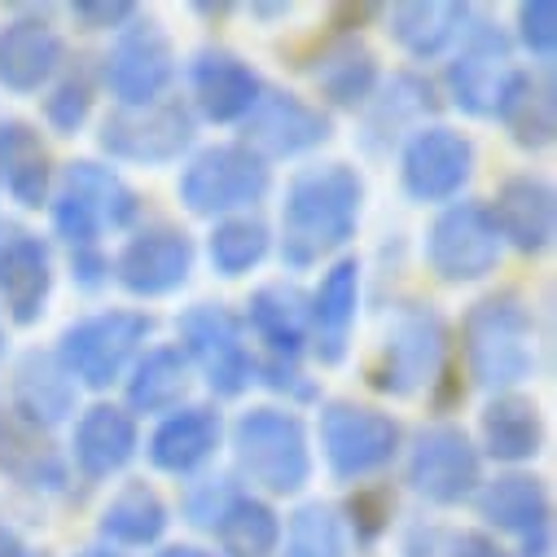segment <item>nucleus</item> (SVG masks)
I'll list each match as a JSON object with an SVG mask.
<instances>
[{
	"mask_svg": "<svg viewBox=\"0 0 557 557\" xmlns=\"http://www.w3.org/2000/svg\"><path fill=\"white\" fill-rule=\"evenodd\" d=\"M364 211V176L351 163H312L299 168L282 198V263L295 272L317 268L338 255Z\"/></svg>",
	"mask_w": 557,
	"mask_h": 557,
	"instance_id": "obj_1",
	"label": "nucleus"
},
{
	"mask_svg": "<svg viewBox=\"0 0 557 557\" xmlns=\"http://www.w3.org/2000/svg\"><path fill=\"white\" fill-rule=\"evenodd\" d=\"M466 373L474 386L505 395L535 373V317L518 290L483 295L461 321Z\"/></svg>",
	"mask_w": 557,
	"mask_h": 557,
	"instance_id": "obj_2",
	"label": "nucleus"
},
{
	"mask_svg": "<svg viewBox=\"0 0 557 557\" xmlns=\"http://www.w3.org/2000/svg\"><path fill=\"white\" fill-rule=\"evenodd\" d=\"M233 461L237 474L268 492V496H295L312 483V440L304 417L290 408H246L233 422Z\"/></svg>",
	"mask_w": 557,
	"mask_h": 557,
	"instance_id": "obj_3",
	"label": "nucleus"
},
{
	"mask_svg": "<svg viewBox=\"0 0 557 557\" xmlns=\"http://www.w3.org/2000/svg\"><path fill=\"white\" fill-rule=\"evenodd\" d=\"M49 215L62 242H71V250L79 246H97L101 233H119L141 215V194H136L114 168L92 163V159H75L62 168L58 189L49 198Z\"/></svg>",
	"mask_w": 557,
	"mask_h": 557,
	"instance_id": "obj_4",
	"label": "nucleus"
},
{
	"mask_svg": "<svg viewBox=\"0 0 557 557\" xmlns=\"http://www.w3.org/2000/svg\"><path fill=\"white\" fill-rule=\"evenodd\" d=\"M154 334V317L141 308H106L92 317H79L58 338V360L71 373L75 386L110 391L127 377L136 356L146 351V338Z\"/></svg>",
	"mask_w": 557,
	"mask_h": 557,
	"instance_id": "obj_5",
	"label": "nucleus"
},
{
	"mask_svg": "<svg viewBox=\"0 0 557 557\" xmlns=\"http://www.w3.org/2000/svg\"><path fill=\"white\" fill-rule=\"evenodd\" d=\"M321 457L338 483H364L404 453L399 417L356 399H330L321 408Z\"/></svg>",
	"mask_w": 557,
	"mask_h": 557,
	"instance_id": "obj_6",
	"label": "nucleus"
},
{
	"mask_svg": "<svg viewBox=\"0 0 557 557\" xmlns=\"http://www.w3.org/2000/svg\"><path fill=\"white\" fill-rule=\"evenodd\" d=\"M448 351V325L431 304H404L391 312L382 347L369 364V382L382 395L408 399L422 386H435L444 373Z\"/></svg>",
	"mask_w": 557,
	"mask_h": 557,
	"instance_id": "obj_7",
	"label": "nucleus"
},
{
	"mask_svg": "<svg viewBox=\"0 0 557 557\" xmlns=\"http://www.w3.org/2000/svg\"><path fill=\"white\" fill-rule=\"evenodd\" d=\"M272 189V172L263 159H255L246 146H207L198 150L181 181H176V198L185 202L189 215L202 220H224V215H246L255 211V202H263Z\"/></svg>",
	"mask_w": 557,
	"mask_h": 557,
	"instance_id": "obj_8",
	"label": "nucleus"
},
{
	"mask_svg": "<svg viewBox=\"0 0 557 557\" xmlns=\"http://www.w3.org/2000/svg\"><path fill=\"white\" fill-rule=\"evenodd\" d=\"M176 330H181V343H176L181 356L189 360V369L202 373L211 395L237 399L255 382V360L259 356L246 343L242 317H233L224 304H194V308H185Z\"/></svg>",
	"mask_w": 557,
	"mask_h": 557,
	"instance_id": "obj_9",
	"label": "nucleus"
},
{
	"mask_svg": "<svg viewBox=\"0 0 557 557\" xmlns=\"http://www.w3.org/2000/svg\"><path fill=\"white\" fill-rule=\"evenodd\" d=\"M198 119L181 97H163L150 106H119L101 119L97 141L114 163H136V168H163L176 163L194 146Z\"/></svg>",
	"mask_w": 557,
	"mask_h": 557,
	"instance_id": "obj_10",
	"label": "nucleus"
},
{
	"mask_svg": "<svg viewBox=\"0 0 557 557\" xmlns=\"http://www.w3.org/2000/svg\"><path fill=\"white\" fill-rule=\"evenodd\" d=\"M404 483L431 505H461L483 483V457L457 422H426L408 444Z\"/></svg>",
	"mask_w": 557,
	"mask_h": 557,
	"instance_id": "obj_11",
	"label": "nucleus"
},
{
	"mask_svg": "<svg viewBox=\"0 0 557 557\" xmlns=\"http://www.w3.org/2000/svg\"><path fill=\"white\" fill-rule=\"evenodd\" d=\"M518 62H513V45L500 27L492 23H470L466 36L457 40V53L444 71L448 97L461 114L470 119H496L513 79H518Z\"/></svg>",
	"mask_w": 557,
	"mask_h": 557,
	"instance_id": "obj_12",
	"label": "nucleus"
},
{
	"mask_svg": "<svg viewBox=\"0 0 557 557\" xmlns=\"http://www.w3.org/2000/svg\"><path fill=\"white\" fill-rule=\"evenodd\" d=\"M426 268L448 286H474L496 272L500 263V237L487 215V202H448L422 242Z\"/></svg>",
	"mask_w": 557,
	"mask_h": 557,
	"instance_id": "obj_13",
	"label": "nucleus"
},
{
	"mask_svg": "<svg viewBox=\"0 0 557 557\" xmlns=\"http://www.w3.org/2000/svg\"><path fill=\"white\" fill-rule=\"evenodd\" d=\"M474 163H479V154L466 132H457L448 123H426L399 146V185L412 202L448 207L470 185Z\"/></svg>",
	"mask_w": 557,
	"mask_h": 557,
	"instance_id": "obj_14",
	"label": "nucleus"
},
{
	"mask_svg": "<svg viewBox=\"0 0 557 557\" xmlns=\"http://www.w3.org/2000/svg\"><path fill=\"white\" fill-rule=\"evenodd\" d=\"M176 79V49L172 36L159 23H132L114 36L110 53L101 58V84L106 92L127 110V106H150L163 101Z\"/></svg>",
	"mask_w": 557,
	"mask_h": 557,
	"instance_id": "obj_15",
	"label": "nucleus"
},
{
	"mask_svg": "<svg viewBox=\"0 0 557 557\" xmlns=\"http://www.w3.org/2000/svg\"><path fill=\"white\" fill-rule=\"evenodd\" d=\"M330 136H334L330 110H321L295 92H282V88H263L255 110L242 119L237 146H246L263 163H276V159H295V154L325 146Z\"/></svg>",
	"mask_w": 557,
	"mask_h": 557,
	"instance_id": "obj_16",
	"label": "nucleus"
},
{
	"mask_svg": "<svg viewBox=\"0 0 557 557\" xmlns=\"http://www.w3.org/2000/svg\"><path fill=\"white\" fill-rule=\"evenodd\" d=\"M194 255L198 250H194V237L185 228L150 224V228H136L123 242V250L110 263V276L132 299H163L189 282Z\"/></svg>",
	"mask_w": 557,
	"mask_h": 557,
	"instance_id": "obj_17",
	"label": "nucleus"
},
{
	"mask_svg": "<svg viewBox=\"0 0 557 557\" xmlns=\"http://www.w3.org/2000/svg\"><path fill=\"white\" fill-rule=\"evenodd\" d=\"M474 509L487 527L522 540V557H548V518H553V500L544 479L535 474H500L492 483H479L474 492Z\"/></svg>",
	"mask_w": 557,
	"mask_h": 557,
	"instance_id": "obj_18",
	"label": "nucleus"
},
{
	"mask_svg": "<svg viewBox=\"0 0 557 557\" xmlns=\"http://www.w3.org/2000/svg\"><path fill=\"white\" fill-rule=\"evenodd\" d=\"M66 66L62 32L40 14H18L0 27V88L14 97H32L58 79Z\"/></svg>",
	"mask_w": 557,
	"mask_h": 557,
	"instance_id": "obj_19",
	"label": "nucleus"
},
{
	"mask_svg": "<svg viewBox=\"0 0 557 557\" xmlns=\"http://www.w3.org/2000/svg\"><path fill=\"white\" fill-rule=\"evenodd\" d=\"M360 317V259L343 255L321 272V282L308 299V343L321 364H343Z\"/></svg>",
	"mask_w": 557,
	"mask_h": 557,
	"instance_id": "obj_20",
	"label": "nucleus"
},
{
	"mask_svg": "<svg viewBox=\"0 0 557 557\" xmlns=\"http://www.w3.org/2000/svg\"><path fill=\"white\" fill-rule=\"evenodd\" d=\"M263 88H268V84L259 79V71H255L246 58H237L233 49L207 45V49H198L194 62H189V92H194V106H198V114L211 119V123H242V119L255 110V101L263 97Z\"/></svg>",
	"mask_w": 557,
	"mask_h": 557,
	"instance_id": "obj_21",
	"label": "nucleus"
},
{
	"mask_svg": "<svg viewBox=\"0 0 557 557\" xmlns=\"http://www.w3.org/2000/svg\"><path fill=\"white\" fill-rule=\"evenodd\" d=\"M53 299V250L36 233H10L0 242V304L14 325H36Z\"/></svg>",
	"mask_w": 557,
	"mask_h": 557,
	"instance_id": "obj_22",
	"label": "nucleus"
},
{
	"mask_svg": "<svg viewBox=\"0 0 557 557\" xmlns=\"http://www.w3.org/2000/svg\"><path fill=\"white\" fill-rule=\"evenodd\" d=\"M141 435H136V417L119 404H88L75 417L71 431V461L88 483L114 479L132 466Z\"/></svg>",
	"mask_w": 557,
	"mask_h": 557,
	"instance_id": "obj_23",
	"label": "nucleus"
},
{
	"mask_svg": "<svg viewBox=\"0 0 557 557\" xmlns=\"http://www.w3.org/2000/svg\"><path fill=\"white\" fill-rule=\"evenodd\" d=\"M75 382L53 351H27L10 377V417L27 431L49 435L75 412Z\"/></svg>",
	"mask_w": 557,
	"mask_h": 557,
	"instance_id": "obj_24",
	"label": "nucleus"
},
{
	"mask_svg": "<svg viewBox=\"0 0 557 557\" xmlns=\"http://www.w3.org/2000/svg\"><path fill=\"white\" fill-rule=\"evenodd\" d=\"M553 185L540 172L505 176L496 198L487 202V215L496 224L500 246L509 242L522 255H544L553 246Z\"/></svg>",
	"mask_w": 557,
	"mask_h": 557,
	"instance_id": "obj_25",
	"label": "nucleus"
},
{
	"mask_svg": "<svg viewBox=\"0 0 557 557\" xmlns=\"http://www.w3.org/2000/svg\"><path fill=\"white\" fill-rule=\"evenodd\" d=\"M435 84L426 75L399 71L391 75V84H377V92L364 106V132L360 141L369 154H386L395 141H408L417 127H426L422 119L435 110Z\"/></svg>",
	"mask_w": 557,
	"mask_h": 557,
	"instance_id": "obj_26",
	"label": "nucleus"
},
{
	"mask_svg": "<svg viewBox=\"0 0 557 557\" xmlns=\"http://www.w3.org/2000/svg\"><path fill=\"white\" fill-rule=\"evenodd\" d=\"M224 440V422L211 404H185L176 412H168L163 422L154 426L146 453H150V466L163 470V474H176V479H189L198 474L215 448Z\"/></svg>",
	"mask_w": 557,
	"mask_h": 557,
	"instance_id": "obj_27",
	"label": "nucleus"
},
{
	"mask_svg": "<svg viewBox=\"0 0 557 557\" xmlns=\"http://www.w3.org/2000/svg\"><path fill=\"white\" fill-rule=\"evenodd\" d=\"M544 448V417L535 399L505 391L492 395L479 412V457H492L500 466H527Z\"/></svg>",
	"mask_w": 557,
	"mask_h": 557,
	"instance_id": "obj_28",
	"label": "nucleus"
},
{
	"mask_svg": "<svg viewBox=\"0 0 557 557\" xmlns=\"http://www.w3.org/2000/svg\"><path fill=\"white\" fill-rule=\"evenodd\" d=\"M317 92L334 106V110H364L369 97L382 84L377 71V53L360 40V36H334L330 45H321V53L308 66Z\"/></svg>",
	"mask_w": 557,
	"mask_h": 557,
	"instance_id": "obj_29",
	"label": "nucleus"
},
{
	"mask_svg": "<svg viewBox=\"0 0 557 557\" xmlns=\"http://www.w3.org/2000/svg\"><path fill=\"white\" fill-rule=\"evenodd\" d=\"M0 185L27 211L49 207L53 159H49L40 127L27 119H0Z\"/></svg>",
	"mask_w": 557,
	"mask_h": 557,
	"instance_id": "obj_30",
	"label": "nucleus"
},
{
	"mask_svg": "<svg viewBox=\"0 0 557 557\" xmlns=\"http://www.w3.org/2000/svg\"><path fill=\"white\" fill-rule=\"evenodd\" d=\"M242 325L268 347V356L299 360L304 347H308V295H299L286 282L259 286L246 299V321Z\"/></svg>",
	"mask_w": 557,
	"mask_h": 557,
	"instance_id": "obj_31",
	"label": "nucleus"
},
{
	"mask_svg": "<svg viewBox=\"0 0 557 557\" xmlns=\"http://www.w3.org/2000/svg\"><path fill=\"white\" fill-rule=\"evenodd\" d=\"M194 386V369L181 356L176 343L150 347L136 356V364L127 369V412L136 417H168L176 408H185V395Z\"/></svg>",
	"mask_w": 557,
	"mask_h": 557,
	"instance_id": "obj_32",
	"label": "nucleus"
},
{
	"mask_svg": "<svg viewBox=\"0 0 557 557\" xmlns=\"http://www.w3.org/2000/svg\"><path fill=\"white\" fill-rule=\"evenodd\" d=\"M386 18H391L395 45L408 58L431 62V58L457 49V40L466 36V27L474 23V10L470 5H457V0H426V5H395Z\"/></svg>",
	"mask_w": 557,
	"mask_h": 557,
	"instance_id": "obj_33",
	"label": "nucleus"
},
{
	"mask_svg": "<svg viewBox=\"0 0 557 557\" xmlns=\"http://www.w3.org/2000/svg\"><path fill=\"white\" fill-rule=\"evenodd\" d=\"M168 522H172L168 500L150 483H123L106 500V509L97 518V531H101L106 548H146V544L163 540Z\"/></svg>",
	"mask_w": 557,
	"mask_h": 557,
	"instance_id": "obj_34",
	"label": "nucleus"
},
{
	"mask_svg": "<svg viewBox=\"0 0 557 557\" xmlns=\"http://www.w3.org/2000/svg\"><path fill=\"white\" fill-rule=\"evenodd\" d=\"M211 531L224 557H276V548H282V513L250 492H237L220 509Z\"/></svg>",
	"mask_w": 557,
	"mask_h": 557,
	"instance_id": "obj_35",
	"label": "nucleus"
},
{
	"mask_svg": "<svg viewBox=\"0 0 557 557\" xmlns=\"http://www.w3.org/2000/svg\"><path fill=\"white\" fill-rule=\"evenodd\" d=\"M509 136H513V146L518 150H548L553 146V132H557V106H553V79L548 71H522L496 114Z\"/></svg>",
	"mask_w": 557,
	"mask_h": 557,
	"instance_id": "obj_36",
	"label": "nucleus"
},
{
	"mask_svg": "<svg viewBox=\"0 0 557 557\" xmlns=\"http://www.w3.org/2000/svg\"><path fill=\"white\" fill-rule=\"evenodd\" d=\"M0 470H5L18 487L32 492H62L66 487V461L53 453V444L40 431H27L10 417V426L0 431Z\"/></svg>",
	"mask_w": 557,
	"mask_h": 557,
	"instance_id": "obj_37",
	"label": "nucleus"
},
{
	"mask_svg": "<svg viewBox=\"0 0 557 557\" xmlns=\"http://www.w3.org/2000/svg\"><path fill=\"white\" fill-rule=\"evenodd\" d=\"M268 250H272V233H268V224L255 211L215 220V228L207 237V259H211V268L220 276H228V282H233V276L255 272L268 259Z\"/></svg>",
	"mask_w": 557,
	"mask_h": 557,
	"instance_id": "obj_38",
	"label": "nucleus"
},
{
	"mask_svg": "<svg viewBox=\"0 0 557 557\" xmlns=\"http://www.w3.org/2000/svg\"><path fill=\"white\" fill-rule=\"evenodd\" d=\"M276 557H347V527L330 500L299 505L282 527Z\"/></svg>",
	"mask_w": 557,
	"mask_h": 557,
	"instance_id": "obj_39",
	"label": "nucleus"
},
{
	"mask_svg": "<svg viewBox=\"0 0 557 557\" xmlns=\"http://www.w3.org/2000/svg\"><path fill=\"white\" fill-rule=\"evenodd\" d=\"M92 97H97V84L84 62H75L71 71H58V79L49 84V97H45V123L58 136H75L92 114Z\"/></svg>",
	"mask_w": 557,
	"mask_h": 557,
	"instance_id": "obj_40",
	"label": "nucleus"
},
{
	"mask_svg": "<svg viewBox=\"0 0 557 557\" xmlns=\"http://www.w3.org/2000/svg\"><path fill=\"white\" fill-rule=\"evenodd\" d=\"M404 557H505L496 540L461 527H412L404 535Z\"/></svg>",
	"mask_w": 557,
	"mask_h": 557,
	"instance_id": "obj_41",
	"label": "nucleus"
},
{
	"mask_svg": "<svg viewBox=\"0 0 557 557\" xmlns=\"http://www.w3.org/2000/svg\"><path fill=\"white\" fill-rule=\"evenodd\" d=\"M343 527L360 540V544H373L391 531V518H395V492L386 483H360L347 505H343Z\"/></svg>",
	"mask_w": 557,
	"mask_h": 557,
	"instance_id": "obj_42",
	"label": "nucleus"
},
{
	"mask_svg": "<svg viewBox=\"0 0 557 557\" xmlns=\"http://www.w3.org/2000/svg\"><path fill=\"white\" fill-rule=\"evenodd\" d=\"M518 45L535 58V62H553L557 53V5L553 0H527V5H518Z\"/></svg>",
	"mask_w": 557,
	"mask_h": 557,
	"instance_id": "obj_43",
	"label": "nucleus"
},
{
	"mask_svg": "<svg viewBox=\"0 0 557 557\" xmlns=\"http://www.w3.org/2000/svg\"><path fill=\"white\" fill-rule=\"evenodd\" d=\"M237 492H242V487H237L233 479H198V483H189V492H185V518H189L194 527H215L220 509H224Z\"/></svg>",
	"mask_w": 557,
	"mask_h": 557,
	"instance_id": "obj_44",
	"label": "nucleus"
},
{
	"mask_svg": "<svg viewBox=\"0 0 557 557\" xmlns=\"http://www.w3.org/2000/svg\"><path fill=\"white\" fill-rule=\"evenodd\" d=\"M255 382H263L268 391H276V395H290V399H317V386L304 377V369H299V360H282V356H263V360H255Z\"/></svg>",
	"mask_w": 557,
	"mask_h": 557,
	"instance_id": "obj_45",
	"label": "nucleus"
},
{
	"mask_svg": "<svg viewBox=\"0 0 557 557\" xmlns=\"http://www.w3.org/2000/svg\"><path fill=\"white\" fill-rule=\"evenodd\" d=\"M136 10L132 0H79V5H71V18L84 27V32H123L136 23Z\"/></svg>",
	"mask_w": 557,
	"mask_h": 557,
	"instance_id": "obj_46",
	"label": "nucleus"
},
{
	"mask_svg": "<svg viewBox=\"0 0 557 557\" xmlns=\"http://www.w3.org/2000/svg\"><path fill=\"white\" fill-rule=\"evenodd\" d=\"M71 276H75V286H84V290H101L110 282V255L101 246L71 250Z\"/></svg>",
	"mask_w": 557,
	"mask_h": 557,
	"instance_id": "obj_47",
	"label": "nucleus"
},
{
	"mask_svg": "<svg viewBox=\"0 0 557 557\" xmlns=\"http://www.w3.org/2000/svg\"><path fill=\"white\" fill-rule=\"evenodd\" d=\"M0 557H49V553H45V548H32L18 531L0 527Z\"/></svg>",
	"mask_w": 557,
	"mask_h": 557,
	"instance_id": "obj_48",
	"label": "nucleus"
},
{
	"mask_svg": "<svg viewBox=\"0 0 557 557\" xmlns=\"http://www.w3.org/2000/svg\"><path fill=\"white\" fill-rule=\"evenodd\" d=\"M159 557H215V553H207V548H198V544H168Z\"/></svg>",
	"mask_w": 557,
	"mask_h": 557,
	"instance_id": "obj_49",
	"label": "nucleus"
},
{
	"mask_svg": "<svg viewBox=\"0 0 557 557\" xmlns=\"http://www.w3.org/2000/svg\"><path fill=\"white\" fill-rule=\"evenodd\" d=\"M75 557H123V553H114V548L97 544V548H84V553H75Z\"/></svg>",
	"mask_w": 557,
	"mask_h": 557,
	"instance_id": "obj_50",
	"label": "nucleus"
},
{
	"mask_svg": "<svg viewBox=\"0 0 557 557\" xmlns=\"http://www.w3.org/2000/svg\"><path fill=\"white\" fill-rule=\"evenodd\" d=\"M10 426V408H5V399H0V431Z\"/></svg>",
	"mask_w": 557,
	"mask_h": 557,
	"instance_id": "obj_51",
	"label": "nucleus"
},
{
	"mask_svg": "<svg viewBox=\"0 0 557 557\" xmlns=\"http://www.w3.org/2000/svg\"><path fill=\"white\" fill-rule=\"evenodd\" d=\"M0 343H5V334H0Z\"/></svg>",
	"mask_w": 557,
	"mask_h": 557,
	"instance_id": "obj_52",
	"label": "nucleus"
}]
</instances>
